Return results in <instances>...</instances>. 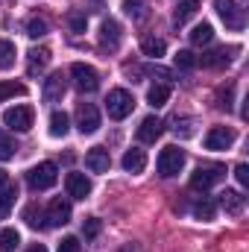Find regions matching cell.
<instances>
[{"label":"cell","instance_id":"ac0fdd59","mask_svg":"<svg viewBox=\"0 0 249 252\" xmlns=\"http://www.w3.org/2000/svg\"><path fill=\"white\" fill-rule=\"evenodd\" d=\"M50 64V50L47 47H35L32 53H30V64H27V73L30 76H35V73H41L44 67Z\"/></svg>","mask_w":249,"mask_h":252},{"label":"cell","instance_id":"d4e9b609","mask_svg":"<svg viewBox=\"0 0 249 252\" xmlns=\"http://www.w3.org/2000/svg\"><path fill=\"white\" fill-rule=\"evenodd\" d=\"M15 196H18V188L9 182L6 188H0V217H9L12 205H15Z\"/></svg>","mask_w":249,"mask_h":252},{"label":"cell","instance_id":"8fae6325","mask_svg":"<svg viewBox=\"0 0 249 252\" xmlns=\"http://www.w3.org/2000/svg\"><path fill=\"white\" fill-rule=\"evenodd\" d=\"M85 167H88L91 173H109V167H112V156H109V150H103V147L88 150V153H85Z\"/></svg>","mask_w":249,"mask_h":252},{"label":"cell","instance_id":"836d02e7","mask_svg":"<svg viewBox=\"0 0 249 252\" xmlns=\"http://www.w3.org/2000/svg\"><path fill=\"white\" fill-rule=\"evenodd\" d=\"M67 24H70V30H73V32H85L88 18H85L82 12H70V15H67Z\"/></svg>","mask_w":249,"mask_h":252},{"label":"cell","instance_id":"f546056e","mask_svg":"<svg viewBox=\"0 0 249 252\" xmlns=\"http://www.w3.org/2000/svg\"><path fill=\"white\" fill-rule=\"evenodd\" d=\"M15 150H18V147H15V141H12V138H9V135L0 129V161H9V158H15Z\"/></svg>","mask_w":249,"mask_h":252},{"label":"cell","instance_id":"7402d4cb","mask_svg":"<svg viewBox=\"0 0 249 252\" xmlns=\"http://www.w3.org/2000/svg\"><path fill=\"white\" fill-rule=\"evenodd\" d=\"M211 38H214V27H211V24H196V27L190 30V44H196V47L211 44Z\"/></svg>","mask_w":249,"mask_h":252},{"label":"cell","instance_id":"e0dca14e","mask_svg":"<svg viewBox=\"0 0 249 252\" xmlns=\"http://www.w3.org/2000/svg\"><path fill=\"white\" fill-rule=\"evenodd\" d=\"M232 53H238V47H217V50H211V53L202 56V64L205 67H226V64L232 62Z\"/></svg>","mask_w":249,"mask_h":252},{"label":"cell","instance_id":"ab89813d","mask_svg":"<svg viewBox=\"0 0 249 252\" xmlns=\"http://www.w3.org/2000/svg\"><path fill=\"white\" fill-rule=\"evenodd\" d=\"M118 252H141V250H138V247H132V244H126V247H121Z\"/></svg>","mask_w":249,"mask_h":252},{"label":"cell","instance_id":"4fadbf2b","mask_svg":"<svg viewBox=\"0 0 249 252\" xmlns=\"http://www.w3.org/2000/svg\"><path fill=\"white\" fill-rule=\"evenodd\" d=\"M100 44L109 47V50H115L121 44V24L115 18H106L103 21V27H100Z\"/></svg>","mask_w":249,"mask_h":252},{"label":"cell","instance_id":"60d3db41","mask_svg":"<svg viewBox=\"0 0 249 252\" xmlns=\"http://www.w3.org/2000/svg\"><path fill=\"white\" fill-rule=\"evenodd\" d=\"M27 252H47V247H41V244H35V247H30Z\"/></svg>","mask_w":249,"mask_h":252},{"label":"cell","instance_id":"f35d334b","mask_svg":"<svg viewBox=\"0 0 249 252\" xmlns=\"http://www.w3.org/2000/svg\"><path fill=\"white\" fill-rule=\"evenodd\" d=\"M6 185H9V173L0 167V188H6Z\"/></svg>","mask_w":249,"mask_h":252},{"label":"cell","instance_id":"d6986e66","mask_svg":"<svg viewBox=\"0 0 249 252\" xmlns=\"http://www.w3.org/2000/svg\"><path fill=\"white\" fill-rule=\"evenodd\" d=\"M196 9H199V0H182V3L173 9V24H176V27L187 24V21L196 15Z\"/></svg>","mask_w":249,"mask_h":252},{"label":"cell","instance_id":"ffe728a7","mask_svg":"<svg viewBox=\"0 0 249 252\" xmlns=\"http://www.w3.org/2000/svg\"><path fill=\"white\" fill-rule=\"evenodd\" d=\"M167 100H170V85H164V82H158V85H153V88L147 91V103H150L153 109H161Z\"/></svg>","mask_w":249,"mask_h":252},{"label":"cell","instance_id":"7a4b0ae2","mask_svg":"<svg viewBox=\"0 0 249 252\" xmlns=\"http://www.w3.org/2000/svg\"><path fill=\"white\" fill-rule=\"evenodd\" d=\"M132 109H135V97H132L126 88L109 91V97H106V112H109L112 121H124L126 115H132Z\"/></svg>","mask_w":249,"mask_h":252},{"label":"cell","instance_id":"5bb4252c","mask_svg":"<svg viewBox=\"0 0 249 252\" xmlns=\"http://www.w3.org/2000/svg\"><path fill=\"white\" fill-rule=\"evenodd\" d=\"M64 88H67V85H64L62 73H50V76L44 79V91H41V94H44L47 103H59L64 97Z\"/></svg>","mask_w":249,"mask_h":252},{"label":"cell","instance_id":"cb8c5ba5","mask_svg":"<svg viewBox=\"0 0 249 252\" xmlns=\"http://www.w3.org/2000/svg\"><path fill=\"white\" fill-rule=\"evenodd\" d=\"M67 129H70V118H67L64 112H53V115H50V135H53V138H64Z\"/></svg>","mask_w":249,"mask_h":252},{"label":"cell","instance_id":"ba28073f","mask_svg":"<svg viewBox=\"0 0 249 252\" xmlns=\"http://www.w3.org/2000/svg\"><path fill=\"white\" fill-rule=\"evenodd\" d=\"M76 129H79L82 135H94V132L100 129V112H97L94 103H82V106L76 109Z\"/></svg>","mask_w":249,"mask_h":252},{"label":"cell","instance_id":"5b68a950","mask_svg":"<svg viewBox=\"0 0 249 252\" xmlns=\"http://www.w3.org/2000/svg\"><path fill=\"white\" fill-rule=\"evenodd\" d=\"M226 167L223 164H199L193 173H190V188L193 190H208L211 185H217L223 179Z\"/></svg>","mask_w":249,"mask_h":252},{"label":"cell","instance_id":"6da1fadb","mask_svg":"<svg viewBox=\"0 0 249 252\" xmlns=\"http://www.w3.org/2000/svg\"><path fill=\"white\" fill-rule=\"evenodd\" d=\"M187 156L182 147H176V144H170V147H164L161 153H158V161H156V167H158V176H164V179H170V176H179L182 173V167H185Z\"/></svg>","mask_w":249,"mask_h":252},{"label":"cell","instance_id":"4316f807","mask_svg":"<svg viewBox=\"0 0 249 252\" xmlns=\"http://www.w3.org/2000/svg\"><path fill=\"white\" fill-rule=\"evenodd\" d=\"M214 214H217V205H214L211 199H205V196L193 205V217H196V220H205V223H208V220H214Z\"/></svg>","mask_w":249,"mask_h":252},{"label":"cell","instance_id":"d590c367","mask_svg":"<svg viewBox=\"0 0 249 252\" xmlns=\"http://www.w3.org/2000/svg\"><path fill=\"white\" fill-rule=\"evenodd\" d=\"M82 235H85V238H97V235H100V220H97V217H88V220L82 223Z\"/></svg>","mask_w":249,"mask_h":252},{"label":"cell","instance_id":"7c38bea8","mask_svg":"<svg viewBox=\"0 0 249 252\" xmlns=\"http://www.w3.org/2000/svg\"><path fill=\"white\" fill-rule=\"evenodd\" d=\"M64 188H67V196H73V199H85V196L91 193V179H88L85 173H67Z\"/></svg>","mask_w":249,"mask_h":252},{"label":"cell","instance_id":"3957f363","mask_svg":"<svg viewBox=\"0 0 249 252\" xmlns=\"http://www.w3.org/2000/svg\"><path fill=\"white\" fill-rule=\"evenodd\" d=\"M56 179H59V167L53 164V161H41V164H35L30 173H27V185L32 190H47L56 185Z\"/></svg>","mask_w":249,"mask_h":252},{"label":"cell","instance_id":"1f68e13d","mask_svg":"<svg viewBox=\"0 0 249 252\" xmlns=\"http://www.w3.org/2000/svg\"><path fill=\"white\" fill-rule=\"evenodd\" d=\"M124 9H126V15L129 18H144L147 15V0H124Z\"/></svg>","mask_w":249,"mask_h":252},{"label":"cell","instance_id":"44dd1931","mask_svg":"<svg viewBox=\"0 0 249 252\" xmlns=\"http://www.w3.org/2000/svg\"><path fill=\"white\" fill-rule=\"evenodd\" d=\"M220 205L229 211V214H241L244 211V196L238 190H223L220 193Z\"/></svg>","mask_w":249,"mask_h":252},{"label":"cell","instance_id":"9a60e30c","mask_svg":"<svg viewBox=\"0 0 249 252\" xmlns=\"http://www.w3.org/2000/svg\"><path fill=\"white\" fill-rule=\"evenodd\" d=\"M164 132V124L158 121V118H144L141 126H138V141H144V144H156V138Z\"/></svg>","mask_w":249,"mask_h":252},{"label":"cell","instance_id":"30bf717a","mask_svg":"<svg viewBox=\"0 0 249 252\" xmlns=\"http://www.w3.org/2000/svg\"><path fill=\"white\" fill-rule=\"evenodd\" d=\"M235 144V129L229 126H214L205 135V150H229Z\"/></svg>","mask_w":249,"mask_h":252},{"label":"cell","instance_id":"484cf974","mask_svg":"<svg viewBox=\"0 0 249 252\" xmlns=\"http://www.w3.org/2000/svg\"><path fill=\"white\" fill-rule=\"evenodd\" d=\"M15 56H18L15 44L6 41V38H0V70H9V67L15 64Z\"/></svg>","mask_w":249,"mask_h":252},{"label":"cell","instance_id":"603a6c76","mask_svg":"<svg viewBox=\"0 0 249 252\" xmlns=\"http://www.w3.org/2000/svg\"><path fill=\"white\" fill-rule=\"evenodd\" d=\"M141 50H144V56H153V59H158V56H164L167 44H164L161 38H156V35H147V38H141Z\"/></svg>","mask_w":249,"mask_h":252},{"label":"cell","instance_id":"277c9868","mask_svg":"<svg viewBox=\"0 0 249 252\" xmlns=\"http://www.w3.org/2000/svg\"><path fill=\"white\" fill-rule=\"evenodd\" d=\"M70 76H73L76 91H82V94H94V91L100 88V76H97V70H94L91 64H85V62H73L70 64Z\"/></svg>","mask_w":249,"mask_h":252},{"label":"cell","instance_id":"8992f818","mask_svg":"<svg viewBox=\"0 0 249 252\" xmlns=\"http://www.w3.org/2000/svg\"><path fill=\"white\" fill-rule=\"evenodd\" d=\"M214 6H217V15L223 18V24L229 30H244L247 27V12H244L241 3H235V0H214Z\"/></svg>","mask_w":249,"mask_h":252},{"label":"cell","instance_id":"f1b7e54d","mask_svg":"<svg viewBox=\"0 0 249 252\" xmlns=\"http://www.w3.org/2000/svg\"><path fill=\"white\" fill-rule=\"evenodd\" d=\"M27 35H30V38L47 35V21H44V18H30V21H27Z\"/></svg>","mask_w":249,"mask_h":252},{"label":"cell","instance_id":"4dcf8cb0","mask_svg":"<svg viewBox=\"0 0 249 252\" xmlns=\"http://www.w3.org/2000/svg\"><path fill=\"white\" fill-rule=\"evenodd\" d=\"M21 94H27V88L21 82H0V103L9 97H21Z\"/></svg>","mask_w":249,"mask_h":252},{"label":"cell","instance_id":"e575fe53","mask_svg":"<svg viewBox=\"0 0 249 252\" xmlns=\"http://www.w3.org/2000/svg\"><path fill=\"white\" fill-rule=\"evenodd\" d=\"M24 217H27V223H30L32 229H38V226H44V214H41V211H35V205H30V208L24 211Z\"/></svg>","mask_w":249,"mask_h":252},{"label":"cell","instance_id":"8d00e7d4","mask_svg":"<svg viewBox=\"0 0 249 252\" xmlns=\"http://www.w3.org/2000/svg\"><path fill=\"white\" fill-rule=\"evenodd\" d=\"M59 252H79V238H73V235L62 238V244H59Z\"/></svg>","mask_w":249,"mask_h":252},{"label":"cell","instance_id":"d6a6232c","mask_svg":"<svg viewBox=\"0 0 249 252\" xmlns=\"http://www.w3.org/2000/svg\"><path fill=\"white\" fill-rule=\"evenodd\" d=\"M196 62H199V59H196L190 50H179V53H176V67H182V70H193Z\"/></svg>","mask_w":249,"mask_h":252},{"label":"cell","instance_id":"2e32d148","mask_svg":"<svg viewBox=\"0 0 249 252\" xmlns=\"http://www.w3.org/2000/svg\"><path fill=\"white\" fill-rule=\"evenodd\" d=\"M121 164H124L126 173H141V170L147 167V153H144V150H138V147H132V150H126V153H124Z\"/></svg>","mask_w":249,"mask_h":252},{"label":"cell","instance_id":"9c48e42d","mask_svg":"<svg viewBox=\"0 0 249 252\" xmlns=\"http://www.w3.org/2000/svg\"><path fill=\"white\" fill-rule=\"evenodd\" d=\"M67 220H70V202L62 199V196H56V199L47 205V211H44V226L56 229V226H64Z\"/></svg>","mask_w":249,"mask_h":252},{"label":"cell","instance_id":"83f0119b","mask_svg":"<svg viewBox=\"0 0 249 252\" xmlns=\"http://www.w3.org/2000/svg\"><path fill=\"white\" fill-rule=\"evenodd\" d=\"M21 244V235L15 229H3L0 232V252H15Z\"/></svg>","mask_w":249,"mask_h":252},{"label":"cell","instance_id":"74e56055","mask_svg":"<svg viewBox=\"0 0 249 252\" xmlns=\"http://www.w3.org/2000/svg\"><path fill=\"white\" fill-rule=\"evenodd\" d=\"M235 179H238L244 188H249V164H244V161H241V164L235 167Z\"/></svg>","mask_w":249,"mask_h":252},{"label":"cell","instance_id":"52a82bcc","mask_svg":"<svg viewBox=\"0 0 249 252\" xmlns=\"http://www.w3.org/2000/svg\"><path fill=\"white\" fill-rule=\"evenodd\" d=\"M32 121H35V112L32 106H12L3 112V124L15 132H30L32 129Z\"/></svg>","mask_w":249,"mask_h":252}]
</instances>
